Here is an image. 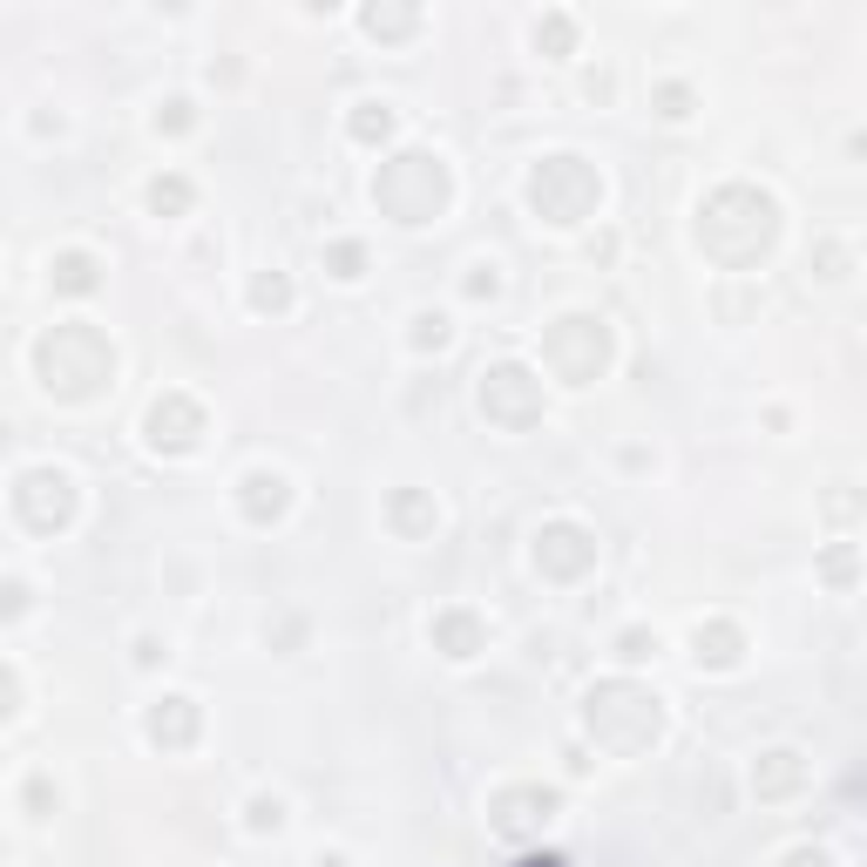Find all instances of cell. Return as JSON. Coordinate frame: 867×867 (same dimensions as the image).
Listing matches in <instances>:
<instances>
[{
	"label": "cell",
	"instance_id": "cell-1",
	"mask_svg": "<svg viewBox=\"0 0 867 867\" xmlns=\"http://www.w3.org/2000/svg\"><path fill=\"white\" fill-rule=\"evenodd\" d=\"M41 380H48V393H68V400H81V393H96L103 380H109V345H103V332H89V325H55L48 339H41Z\"/></svg>",
	"mask_w": 867,
	"mask_h": 867
},
{
	"label": "cell",
	"instance_id": "cell-2",
	"mask_svg": "<svg viewBox=\"0 0 867 867\" xmlns=\"http://www.w3.org/2000/svg\"><path fill=\"white\" fill-rule=\"evenodd\" d=\"M529 197H536V211H543L549 224H576V217L596 204V177H590L576 156H549V163L536 169Z\"/></svg>",
	"mask_w": 867,
	"mask_h": 867
},
{
	"label": "cell",
	"instance_id": "cell-3",
	"mask_svg": "<svg viewBox=\"0 0 867 867\" xmlns=\"http://www.w3.org/2000/svg\"><path fill=\"white\" fill-rule=\"evenodd\" d=\"M603 360H611V332H603L596 319H563V325L549 332V367H556L569 387L596 380V373H603Z\"/></svg>",
	"mask_w": 867,
	"mask_h": 867
},
{
	"label": "cell",
	"instance_id": "cell-4",
	"mask_svg": "<svg viewBox=\"0 0 867 867\" xmlns=\"http://www.w3.org/2000/svg\"><path fill=\"white\" fill-rule=\"evenodd\" d=\"M14 501H21V515H28L35 529H61L68 515H75V481L55 475V468H35V475H21Z\"/></svg>",
	"mask_w": 867,
	"mask_h": 867
},
{
	"label": "cell",
	"instance_id": "cell-5",
	"mask_svg": "<svg viewBox=\"0 0 867 867\" xmlns=\"http://www.w3.org/2000/svg\"><path fill=\"white\" fill-rule=\"evenodd\" d=\"M197 434H204V407H197V400L169 393V400L149 407V441H156V448H191Z\"/></svg>",
	"mask_w": 867,
	"mask_h": 867
},
{
	"label": "cell",
	"instance_id": "cell-6",
	"mask_svg": "<svg viewBox=\"0 0 867 867\" xmlns=\"http://www.w3.org/2000/svg\"><path fill=\"white\" fill-rule=\"evenodd\" d=\"M590 556H596V543H590L583 529H569V523H556V529L536 543V563H543V569H556V576H576Z\"/></svg>",
	"mask_w": 867,
	"mask_h": 867
},
{
	"label": "cell",
	"instance_id": "cell-7",
	"mask_svg": "<svg viewBox=\"0 0 867 867\" xmlns=\"http://www.w3.org/2000/svg\"><path fill=\"white\" fill-rule=\"evenodd\" d=\"M191 732H197V705L191 699H163L149 712V739L156 746H191Z\"/></svg>",
	"mask_w": 867,
	"mask_h": 867
},
{
	"label": "cell",
	"instance_id": "cell-8",
	"mask_svg": "<svg viewBox=\"0 0 867 867\" xmlns=\"http://www.w3.org/2000/svg\"><path fill=\"white\" fill-rule=\"evenodd\" d=\"M244 515H251V523H272V515H285V481L265 475V468L244 475Z\"/></svg>",
	"mask_w": 867,
	"mask_h": 867
},
{
	"label": "cell",
	"instance_id": "cell-9",
	"mask_svg": "<svg viewBox=\"0 0 867 867\" xmlns=\"http://www.w3.org/2000/svg\"><path fill=\"white\" fill-rule=\"evenodd\" d=\"M434 637H441V651H448V657H475V651H481V624H475L468 611L434 617Z\"/></svg>",
	"mask_w": 867,
	"mask_h": 867
},
{
	"label": "cell",
	"instance_id": "cell-10",
	"mask_svg": "<svg viewBox=\"0 0 867 867\" xmlns=\"http://www.w3.org/2000/svg\"><path fill=\"white\" fill-rule=\"evenodd\" d=\"M752 787L766 793V800H779V793H793L800 787V752H772V766L752 779Z\"/></svg>",
	"mask_w": 867,
	"mask_h": 867
},
{
	"label": "cell",
	"instance_id": "cell-11",
	"mask_svg": "<svg viewBox=\"0 0 867 867\" xmlns=\"http://www.w3.org/2000/svg\"><path fill=\"white\" fill-rule=\"evenodd\" d=\"M732 657H739V631H732V624L699 631V664H732Z\"/></svg>",
	"mask_w": 867,
	"mask_h": 867
},
{
	"label": "cell",
	"instance_id": "cell-12",
	"mask_svg": "<svg viewBox=\"0 0 867 867\" xmlns=\"http://www.w3.org/2000/svg\"><path fill=\"white\" fill-rule=\"evenodd\" d=\"M55 279H61V292H89V285H96V265H89L81 251H68L61 265H55Z\"/></svg>",
	"mask_w": 867,
	"mask_h": 867
},
{
	"label": "cell",
	"instance_id": "cell-13",
	"mask_svg": "<svg viewBox=\"0 0 867 867\" xmlns=\"http://www.w3.org/2000/svg\"><path fill=\"white\" fill-rule=\"evenodd\" d=\"M149 204H156V211H184V204H191V184H184V177H156V184H149Z\"/></svg>",
	"mask_w": 867,
	"mask_h": 867
},
{
	"label": "cell",
	"instance_id": "cell-14",
	"mask_svg": "<svg viewBox=\"0 0 867 867\" xmlns=\"http://www.w3.org/2000/svg\"><path fill=\"white\" fill-rule=\"evenodd\" d=\"M251 305H257V312H285V305H292L285 279H257V285H251Z\"/></svg>",
	"mask_w": 867,
	"mask_h": 867
},
{
	"label": "cell",
	"instance_id": "cell-15",
	"mask_svg": "<svg viewBox=\"0 0 867 867\" xmlns=\"http://www.w3.org/2000/svg\"><path fill=\"white\" fill-rule=\"evenodd\" d=\"M353 129H360V136H367V143H373V136H387V129H393V116H387V109H380V116H373V103H367V109H360V116H353Z\"/></svg>",
	"mask_w": 867,
	"mask_h": 867
},
{
	"label": "cell",
	"instance_id": "cell-16",
	"mask_svg": "<svg viewBox=\"0 0 867 867\" xmlns=\"http://www.w3.org/2000/svg\"><path fill=\"white\" fill-rule=\"evenodd\" d=\"M332 265L339 279H360V244H332Z\"/></svg>",
	"mask_w": 867,
	"mask_h": 867
},
{
	"label": "cell",
	"instance_id": "cell-17",
	"mask_svg": "<svg viewBox=\"0 0 867 867\" xmlns=\"http://www.w3.org/2000/svg\"><path fill=\"white\" fill-rule=\"evenodd\" d=\"M14 705H21V684H14V671H8V664H0V719H8Z\"/></svg>",
	"mask_w": 867,
	"mask_h": 867
},
{
	"label": "cell",
	"instance_id": "cell-18",
	"mask_svg": "<svg viewBox=\"0 0 867 867\" xmlns=\"http://www.w3.org/2000/svg\"><path fill=\"white\" fill-rule=\"evenodd\" d=\"M413 345H448V319H420V332H413Z\"/></svg>",
	"mask_w": 867,
	"mask_h": 867
},
{
	"label": "cell",
	"instance_id": "cell-19",
	"mask_svg": "<svg viewBox=\"0 0 867 867\" xmlns=\"http://www.w3.org/2000/svg\"><path fill=\"white\" fill-rule=\"evenodd\" d=\"M28 807H35V814H48V807H55V787H48V779H41V772L28 779Z\"/></svg>",
	"mask_w": 867,
	"mask_h": 867
},
{
	"label": "cell",
	"instance_id": "cell-20",
	"mask_svg": "<svg viewBox=\"0 0 867 867\" xmlns=\"http://www.w3.org/2000/svg\"><path fill=\"white\" fill-rule=\"evenodd\" d=\"M536 41H549V48H569V21H563V14H556V21H543V28H536Z\"/></svg>",
	"mask_w": 867,
	"mask_h": 867
},
{
	"label": "cell",
	"instance_id": "cell-21",
	"mask_svg": "<svg viewBox=\"0 0 867 867\" xmlns=\"http://www.w3.org/2000/svg\"><path fill=\"white\" fill-rule=\"evenodd\" d=\"M393 515H400V523H407V529H420V523H434V515H427V508H420L413 495H400V508H393Z\"/></svg>",
	"mask_w": 867,
	"mask_h": 867
},
{
	"label": "cell",
	"instance_id": "cell-22",
	"mask_svg": "<svg viewBox=\"0 0 867 867\" xmlns=\"http://www.w3.org/2000/svg\"><path fill=\"white\" fill-rule=\"evenodd\" d=\"M651 651H657V644H651L644 631H631V637H624V657H631V664H637V657H651Z\"/></svg>",
	"mask_w": 867,
	"mask_h": 867
},
{
	"label": "cell",
	"instance_id": "cell-23",
	"mask_svg": "<svg viewBox=\"0 0 867 867\" xmlns=\"http://www.w3.org/2000/svg\"><path fill=\"white\" fill-rule=\"evenodd\" d=\"M251 827H279V800H257V807H251Z\"/></svg>",
	"mask_w": 867,
	"mask_h": 867
},
{
	"label": "cell",
	"instance_id": "cell-24",
	"mask_svg": "<svg viewBox=\"0 0 867 867\" xmlns=\"http://www.w3.org/2000/svg\"><path fill=\"white\" fill-rule=\"evenodd\" d=\"M21 596H28V590H21V583H8V590H0V611H21Z\"/></svg>",
	"mask_w": 867,
	"mask_h": 867
},
{
	"label": "cell",
	"instance_id": "cell-25",
	"mask_svg": "<svg viewBox=\"0 0 867 867\" xmlns=\"http://www.w3.org/2000/svg\"><path fill=\"white\" fill-rule=\"evenodd\" d=\"M787 867H834V860H827V854H793Z\"/></svg>",
	"mask_w": 867,
	"mask_h": 867
},
{
	"label": "cell",
	"instance_id": "cell-26",
	"mask_svg": "<svg viewBox=\"0 0 867 867\" xmlns=\"http://www.w3.org/2000/svg\"><path fill=\"white\" fill-rule=\"evenodd\" d=\"M523 867H563V860H556V854H543V860H523Z\"/></svg>",
	"mask_w": 867,
	"mask_h": 867
}]
</instances>
